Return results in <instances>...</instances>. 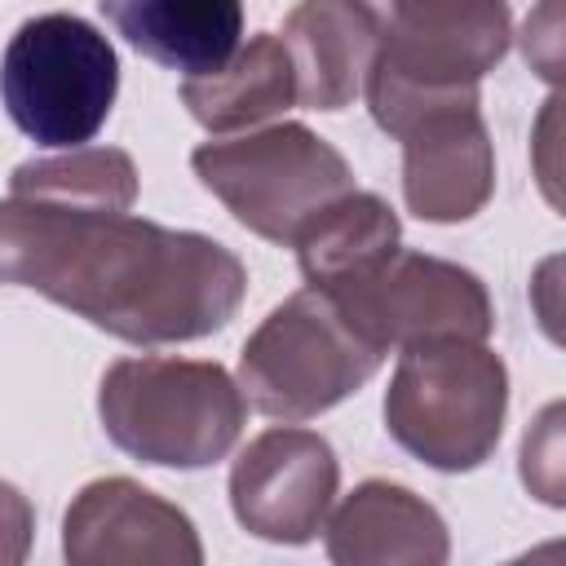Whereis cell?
<instances>
[{
    "label": "cell",
    "mask_w": 566,
    "mask_h": 566,
    "mask_svg": "<svg viewBox=\"0 0 566 566\" xmlns=\"http://www.w3.org/2000/svg\"><path fill=\"white\" fill-rule=\"evenodd\" d=\"M0 283L40 292L128 345H181L234 318L248 270L199 230H172L124 208L4 195Z\"/></svg>",
    "instance_id": "1"
},
{
    "label": "cell",
    "mask_w": 566,
    "mask_h": 566,
    "mask_svg": "<svg viewBox=\"0 0 566 566\" xmlns=\"http://www.w3.org/2000/svg\"><path fill=\"white\" fill-rule=\"evenodd\" d=\"M509 367L486 340H420L398 349L385 389L389 438L438 473H469L500 447Z\"/></svg>",
    "instance_id": "4"
},
{
    "label": "cell",
    "mask_w": 566,
    "mask_h": 566,
    "mask_svg": "<svg viewBox=\"0 0 566 566\" xmlns=\"http://www.w3.org/2000/svg\"><path fill=\"white\" fill-rule=\"evenodd\" d=\"M332 566H447L451 531L442 513L402 482H358L323 522Z\"/></svg>",
    "instance_id": "12"
},
{
    "label": "cell",
    "mask_w": 566,
    "mask_h": 566,
    "mask_svg": "<svg viewBox=\"0 0 566 566\" xmlns=\"http://www.w3.org/2000/svg\"><path fill=\"white\" fill-rule=\"evenodd\" d=\"M380 354L420 340H486L495 310L486 283L460 261L398 248L367 274L323 292Z\"/></svg>",
    "instance_id": "8"
},
{
    "label": "cell",
    "mask_w": 566,
    "mask_h": 566,
    "mask_svg": "<svg viewBox=\"0 0 566 566\" xmlns=\"http://www.w3.org/2000/svg\"><path fill=\"white\" fill-rule=\"evenodd\" d=\"M380 363L385 354L367 345L323 292L301 287L243 340L234 385L252 411L296 424L358 394Z\"/></svg>",
    "instance_id": "7"
},
{
    "label": "cell",
    "mask_w": 566,
    "mask_h": 566,
    "mask_svg": "<svg viewBox=\"0 0 566 566\" xmlns=\"http://www.w3.org/2000/svg\"><path fill=\"white\" fill-rule=\"evenodd\" d=\"M190 168L243 230L283 248H292L327 203L354 190L345 155L296 119L203 142L190 150Z\"/></svg>",
    "instance_id": "5"
},
{
    "label": "cell",
    "mask_w": 566,
    "mask_h": 566,
    "mask_svg": "<svg viewBox=\"0 0 566 566\" xmlns=\"http://www.w3.org/2000/svg\"><path fill=\"white\" fill-rule=\"evenodd\" d=\"M115 44L80 13L27 18L0 53V102L18 133L53 150L88 146L115 111Z\"/></svg>",
    "instance_id": "6"
},
{
    "label": "cell",
    "mask_w": 566,
    "mask_h": 566,
    "mask_svg": "<svg viewBox=\"0 0 566 566\" xmlns=\"http://www.w3.org/2000/svg\"><path fill=\"white\" fill-rule=\"evenodd\" d=\"M102 18L142 57L186 80L226 66L243 44L239 0H106Z\"/></svg>",
    "instance_id": "14"
},
{
    "label": "cell",
    "mask_w": 566,
    "mask_h": 566,
    "mask_svg": "<svg viewBox=\"0 0 566 566\" xmlns=\"http://www.w3.org/2000/svg\"><path fill=\"white\" fill-rule=\"evenodd\" d=\"M9 195L62 199V203H97L124 208L137 203V164L119 146H80L44 159H27L9 172Z\"/></svg>",
    "instance_id": "17"
},
{
    "label": "cell",
    "mask_w": 566,
    "mask_h": 566,
    "mask_svg": "<svg viewBox=\"0 0 566 566\" xmlns=\"http://www.w3.org/2000/svg\"><path fill=\"white\" fill-rule=\"evenodd\" d=\"M407 212L433 226L473 221L495 195V146L482 106H451L416 119L402 137Z\"/></svg>",
    "instance_id": "11"
},
{
    "label": "cell",
    "mask_w": 566,
    "mask_h": 566,
    "mask_svg": "<svg viewBox=\"0 0 566 566\" xmlns=\"http://www.w3.org/2000/svg\"><path fill=\"white\" fill-rule=\"evenodd\" d=\"M35 544V509L31 500L0 478V566H27Z\"/></svg>",
    "instance_id": "19"
},
{
    "label": "cell",
    "mask_w": 566,
    "mask_h": 566,
    "mask_svg": "<svg viewBox=\"0 0 566 566\" xmlns=\"http://www.w3.org/2000/svg\"><path fill=\"white\" fill-rule=\"evenodd\" d=\"M340 486V460L318 429L274 424L230 464L234 522L265 544H310Z\"/></svg>",
    "instance_id": "9"
},
{
    "label": "cell",
    "mask_w": 566,
    "mask_h": 566,
    "mask_svg": "<svg viewBox=\"0 0 566 566\" xmlns=\"http://www.w3.org/2000/svg\"><path fill=\"white\" fill-rule=\"evenodd\" d=\"M279 40L296 75V106L345 111L376 57L380 9L363 0H305L287 9Z\"/></svg>",
    "instance_id": "13"
},
{
    "label": "cell",
    "mask_w": 566,
    "mask_h": 566,
    "mask_svg": "<svg viewBox=\"0 0 566 566\" xmlns=\"http://www.w3.org/2000/svg\"><path fill=\"white\" fill-rule=\"evenodd\" d=\"M504 566H566V553H562V539H544V544L526 548L522 557H513Z\"/></svg>",
    "instance_id": "21"
},
{
    "label": "cell",
    "mask_w": 566,
    "mask_h": 566,
    "mask_svg": "<svg viewBox=\"0 0 566 566\" xmlns=\"http://www.w3.org/2000/svg\"><path fill=\"white\" fill-rule=\"evenodd\" d=\"M562 402H548L544 416L522 438V482L553 509H562Z\"/></svg>",
    "instance_id": "18"
},
{
    "label": "cell",
    "mask_w": 566,
    "mask_h": 566,
    "mask_svg": "<svg viewBox=\"0 0 566 566\" xmlns=\"http://www.w3.org/2000/svg\"><path fill=\"white\" fill-rule=\"evenodd\" d=\"M66 566H203V539L186 509L111 473L84 482L62 513Z\"/></svg>",
    "instance_id": "10"
},
{
    "label": "cell",
    "mask_w": 566,
    "mask_h": 566,
    "mask_svg": "<svg viewBox=\"0 0 566 566\" xmlns=\"http://www.w3.org/2000/svg\"><path fill=\"white\" fill-rule=\"evenodd\" d=\"M513 13L504 0H398L380 13L376 57L363 80L376 128L402 137L416 119L482 106L478 84L504 62Z\"/></svg>",
    "instance_id": "2"
},
{
    "label": "cell",
    "mask_w": 566,
    "mask_h": 566,
    "mask_svg": "<svg viewBox=\"0 0 566 566\" xmlns=\"http://www.w3.org/2000/svg\"><path fill=\"white\" fill-rule=\"evenodd\" d=\"M97 420L106 438L142 464L208 469L234 451L248 402L212 358L137 354L102 371Z\"/></svg>",
    "instance_id": "3"
},
{
    "label": "cell",
    "mask_w": 566,
    "mask_h": 566,
    "mask_svg": "<svg viewBox=\"0 0 566 566\" xmlns=\"http://www.w3.org/2000/svg\"><path fill=\"white\" fill-rule=\"evenodd\" d=\"M557 27H562V4H539L522 27V53L548 84L562 80V35H557Z\"/></svg>",
    "instance_id": "20"
},
{
    "label": "cell",
    "mask_w": 566,
    "mask_h": 566,
    "mask_svg": "<svg viewBox=\"0 0 566 566\" xmlns=\"http://www.w3.org/2000/svg\"><path fill=\"white\" fill-rule=\"evenodd\" d=\"M292 248H296V265L305 274V287L327 292V287H340V283L367 274L389 252H398L402 248V221L380 195L349 190L336 203H327L296 234Z\"/></svg>",
    "instance_id": "16"
},
{
    "label": "cell",
    "mask_w": 566,
    "mask_h": 566,
    "mask_svg": "<svg viewBox=\"0 0 566 566\" xmlns=\"http://www.w3.org/2000/svg\"><path fill=\"white\" fill-rule=\"evenodd\" d=\"M181 106L190 111L195 124H203L217 137L252 133L256 124H270L274 115L292 111L296 75L283 40L274 31L248 35L226 66L181 80Z\"/></svg>",
    "instance_id": "15"
}]
</instances>
